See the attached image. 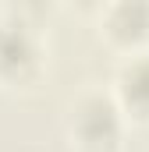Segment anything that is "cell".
Returning <instances> with one entry per match:
<instances>
[{"mask_svg":"<svg viewBox=\"0 0 149 152\" xmlns=\"http://www.w3.org/2000/svg\"><path fill=\"white\" fill-rule=\"evenodd\" d=\"M103 32L131 50H139L149 39V4H110L103 14Z\"/></svg>","mask_w":149,"mask_h":152,"instance_id":"obj_4","label":"cell"},{"mask_svg":"<svg viewBox=\"0 0 149 152\" xmlns=\"http://www.w3.org/2000/svg\"><path fill=\"white\" fill-rule=\"evenodd\" d=\"M46 64V42L32 21L18 14H0V81L25 85Z\"/></svg>","mask_w":149,"mask_h":152,"instance_id":"obj_2","label":"cell"},{"mask_svg":"<svg viewBox=\"0 0 149 152\" xmlns=\"http://www.w3.org/2000/svg\"><path fill=\"white\" fill-rule=\"evenodd\" d=\"M110 96L124 117L149 120V50H131L121 60Z\"/></svg>","mask_w":149,"mask_h":152,"instance_id":"obj_3","label":"cell"},{"mask_svg":"<svg viewBox=\"0 0 149 152\" xmlns=\"http://www.w3.org/2000/svg\"><path fill=\"white\" fill-rule=\"evenodd\" d=\"M124 120L121 106L114 103L110 92L89 88L82 92L68 110V134L71 145L82 152H117L124 138Z\"/></svg>","mask_w":149,"mask_h":152,"instance_id":"obj_1","label":"cell"}]
</instances>
